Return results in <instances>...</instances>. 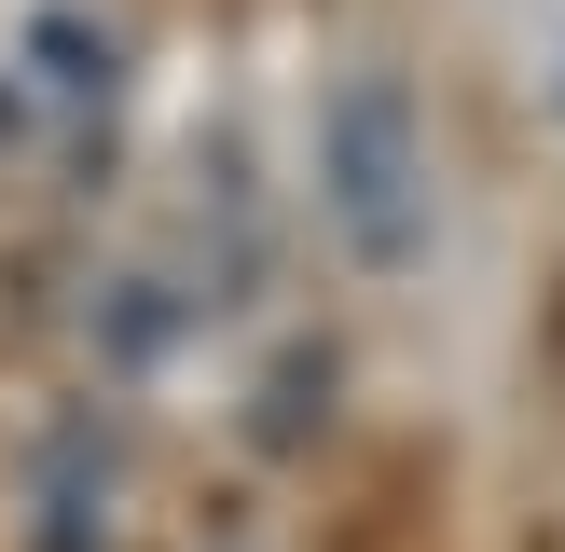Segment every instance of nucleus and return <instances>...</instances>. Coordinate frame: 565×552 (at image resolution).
<instances>
[{
	"label": "nucleus",
	"instance_id": "1",
	"mask_svg": "<svg viewBox=\"0 0 565 552\" xmlns=\"http://www.w3.org/2000/svg\"><path fill=\"white\" fill-rule=\"evenodd\" d=\"M318 180H331V221L373 263H414V235H428V138H414V110H401L386 70H359L318 110Z\"/></svg>",
	"mask_w": 565,
	"mask_h": 552
}]
</instances>
